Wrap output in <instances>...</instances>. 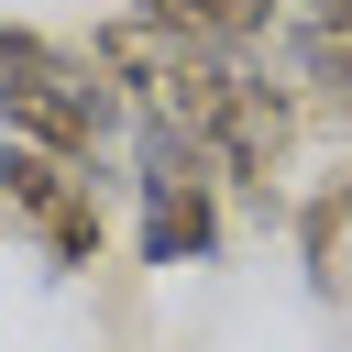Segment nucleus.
Returning a JSON list of instances; mask_svg holds the SVG:
<instances>
[{"label":"nucleus","mask_w":352,"mask_h":352,"mask_svg":"<svg viewBox=\"0 0 352 352\" xmlns=\"http://www.w3.org/2000/svg\"><path fill=\"white\" fill-rule=\"evenodd\" d=\"M132 165H143V253L154 264H198L209 253V154H198V132H176L165 110H143V132H132Z\"/></svg>","instance_id":"nucleus-1"},{"label":"nucleus","mask_w":352,"mask_h":352,"mask_svg":"<svg viewBox=\"0 0 352 352\" xmlns=\"http://www.w3.org/2000/svg\"><path fill=\"white\" fill-rule=\"evenodd\" d=\"M286 132H297L286 88H264V77H242V66H231V88H220V99H209V121H198V154H209L220 176L264 187V176L286 165Z\"/></svg>","instance_id":"nucleus-2"},{"label":"nucleus","mask_w":352,"mask_h":352,"mask_svg":"<svg viewBox=\"0 0 352 352\" xmlns=\"http://www.w3.org/2000/svg\"><path fill=\"white\" fill-rule=\"evenodd\" d=\"M143 22H165L176 44H198V55H242L264 22H275V0H132Z\"/></svg>","instance_id":"nucleus-3"},{"label":"nucleus","mask_w":352,"mask_h":352,"mask_svg":"<svg viewBox=\"0 0 352 352\" xmlns=\"http://www.w3.org/2000/svg\"><path fill=\"white\" fill-rule=\"evenodd\" d=\"M88 176L66 165V154H44V143H0V209H22V220H44V209H66Z\"/></svg>","instance_id":"nucleus-4"},{"label":"nucleus","mask_w":352,"mask_h":352,"mask_svg":"<svg viewBox=\"0 0 352 352\" xmlns=\"http://www.w3.org/2000/svg\"><path fill=\"white\" fill-rule=\"evenodd\" d=\"M33 231H44V253H55V264H88V253H99V198L77 187V198H66V209H44Z\"/></svg>","instance_id":"nucleus-5"},{"label":"nucleus","mask_w":352,"mask_h":352,"mask_svg":"<svg viewBox=\"0 0 352 352\" xmlns=\"http://www.w3.org/2000/svg\"><path fill=\"white\" fill-rule=\"evenodd\" d=\"M297 22H319V33H352V0H297Z\"/></svg>","instance_id":"nucleus-6"}]
</instances>
